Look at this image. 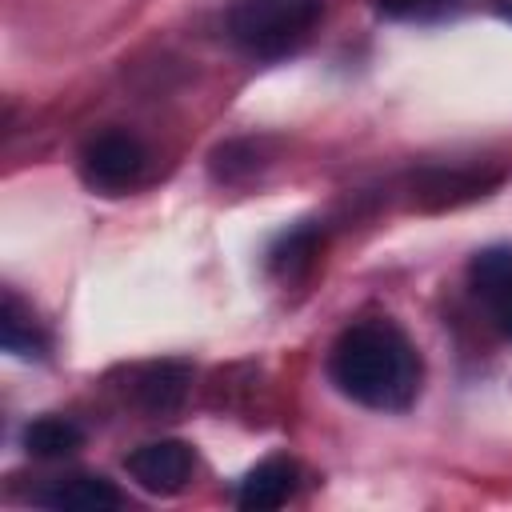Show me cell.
Returning <instances> with one entry per match:
<instances>
[{
    "label": "cell",
    "mask_w": 512,
    "mask_h": 512,
    "mask_svg": "<svg viewBox=\"0 0 512 512\" xmlns=\"http://www.w3.org/2000/svg\"><path fill=\"white\" fill-rule=\"evenodd\" d=\"M332 384L360 408L404 412L420 396V352L392 320H360L344 328L328 352Z\"/></svg>",
    "instance_id": "1"
},
{
    "label": "cell",
    "mask_w": 512,
    "mask_h": 512,
    "mask_svg": "<svg viewBox=\"0 0 512 512\" xmlns=\"http://www.w3.org/2000/svg\"><path fill=\"white\" fill-rule=\"evenodd\" d=\"M320 16L324 0H232L224 28L240 52L256 60H280L316 32Z\"/></svg>",
    "instance_id": "2"
},
{
    "label": "cell",
    "mask_w": 512,
    "mask_h": 512,
    "mask_svg": "<svg viewBox=\"0 0 512 512\" xmlns=\"http://www.w3.org/2000/svg\"><path fill=\"white\" fill-rule=\"evenodd\" d=\"M148 172V148L132 132H100L80 148V180L100 196L136 188Z\"/></svg>",
    "instance_id": "3"
},
{
    "label": "cell",
    "mask_w": 512,
    "mask_h": 512,
    "mask_svg": "<svg viewBox=\"0 0 512 512\" xmlns=\"http://www.w3.org/2000/svg\"><path fill=\"white\" fill-rule=\"evenodd\" d=\"M124 468H128V476L144 492H152V496H176L192 480L196 456H192V448L184 440H152V444H140L136 452H128Z\"/></svg>",
    "instance_id": "4"
},
{
    "label": "cell",
    "mask_w": 512,
    "mask_h": 512,
    "mask_svg": "<svg viewBox=\"0 0 512 512\" xmlns=\"http://www.w3.org/2000/svg\"><path fill=\"white\" fill-rule=\"evenodd\" d=\"M468 280H472L476 300L492 316V324L504 336H512V248L496 244V248L476 252L468 264Z\"/></svg>",
    "instance_id": "5"
},
{
    "label": "cell",
    "mask_w": 512,
    "mask_h": 512,
    "mask_svg": "<svg viewBox=\"0 0 512 512\" xmlns=\"http://www.w3.org/2000/svg\"><path fill=\"white\" fill-rule=\"evenodd\" d=\"M296 480H300V472H296V464L288 456H268L256 468H248V476L236 488V504L240 508H256V512L280 508V504L292 500Z\"/></svg>",
    "instance_id": "6"
},
{
    "label": "cell",
    "mask_w": 512,
    "mask_h": 512,
    "mask_svg": "<svg viewBox=\"0 0 512 512\" xmlns=\"http://www.w3.org/2000/svg\"><path fill=\"white\" fill-rule=\"evenodd\" d=\"M40 504L48 508H76V512H104V508H120V492L104 480V476H64L52 480V488L36 492Z\"/></svg>",
    "instance_id": "7"
},
{
    "label": "cell",
    "mask_w": 512,
    "mask_h": 512,
    "mask_svg": "<svg viewBox=\"0 0 512 512\" xmlns=\"http://www.w3.org/2000/svg\"><path fill=\"white\" fill-rule=\"evenodd\" d=\"M0 344H4V352L24 356V360H40L48 352L40 324L32 320V312L20 304V296L12 288L4 292V304H0Z\"/></svg>",
    "instance_id": "8"
},
{
    "label": "cell",
    "mask_w": 512,
    "mask_h": 512,
    "mask_svg": "<svg viewBox=\"0 0 512 512\" xmlns=\"http://www.w3.org/2000/svg\"><path fill=\"white\" fill-rule=\"evenodd\" d=\"M80 444H84V432L68 416H40L24 428V448H28V456H40V460L72 456Z\"/></svg>",
    "instance_id": "9"
},
{
    "label": "cell",
    "mask_w": 512,
    "mask_h": 512,
    "mask_svg": "<svg viewBox=\"0 0 512 512\" xmlns=\"http://www.w3.org/2000/svg\"><path fill=\"white\" fill-rule=\"evenodd\" d=\"M180 392H184V372H180V368H172V364L152 368V372L144 376V384H140V400H144L152 412L172 408V404L180 400Z\"/></svg>",
    "instance_id": "10"
},
{
    "label": "cell",
    "mask_w": 512,
    "mask_h": 512,
    "mask_svg": "<svg viewBox=\"0 0 512 512\" xmlns=\"http://www.w3.org/2000/svg\"><path fill=\"white\" fill-rule=\"evenodd\" d=\"M380 16L388 20H436L440 12H448L456 0H372Z\"/></svg>",
    "instance_id": "11"
},
{
    "label": "cell",
    "mask_w": 512,
    "mask_h": 512,
    "mask_svg": "<svg viewBox=\"0 0 512 512\" xmlns=\"http://www.w3.org/2000/svg\"><path fill=\"white\" fill-rule=\"evenodd\" d=\"M492 12H496L504 24H512V0H492Z\"/></svg>",
    "instance_id": "12"
}]
</instances>
